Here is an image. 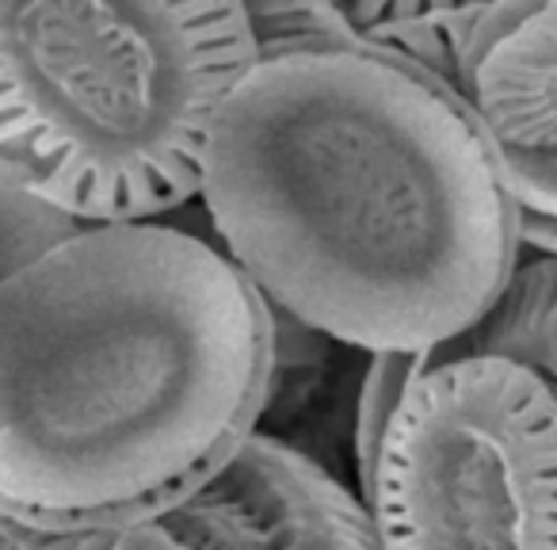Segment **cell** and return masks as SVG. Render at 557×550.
Segmentation results:
<instances>
[{"label": "cell", "instance_id": "cell-1", "mask_svg": "<svg viewBox=\"0 0 557 550\" xmlns=\"http://www.w3.org/2000/svg\"><path fill=\"white\" fill-rule=\"evenodd\" d=\"M199 203L278 318L367 356L455 344L527 253L462 96L359 42L256 58L210 119Z\"/></svg>", "mask_w": 557, "mask_h": 550}, {"label": "cell", "instance_id": "cell-3", "mask_svg": "<svg viewBox=\"0 0 557 550\" xmlns=\"http://www.w3.org/2000/svg\"><path fill=\"white\" fill-rule=\"evenodd\" d=\"M256 58L240 0H0V164L81 225L161 222Z\"/></svg>", "mask_w": 557, "mask_h": 550}, {"label": "cell", "instance_id": "cell-11", "mask_svg": "<svg viewBox=\"0 0 557 550\" xmlns=\"http://www.w3.org/2000/svg\"><path fill=\"white\" fill-rule=\"evenodd\" d=\"M412 371V356H371V371L359 390V417H356V463L359 478L371 470L379 440L394 417L397 402L405 394V382Z\"/></svg>", "mask_w": 557, "mask_h": 550}, {"label": "cell", "instance_id": "cell-4", "mask_svg": "<svg viewBox=\"0 0 557 550\" xmlns=\"http://www.w3.org/2000/svg\"><path fill=\"white\" fill-rule=\"evenodd\" d=\"M359 497L379 550H557V398L500 356H412Z\"/></svg>", "mask_w": 557, "mask_h": 550}, {"label": "cell", "instance_id": "cell-2", "mask_svg": "<svg viewBox=\"0 0 557 550\" xmlns=\"http://www.w3.org/2000/svg\"><path fill=\"white\" fill-rule=\"evenodd\" d=\"M275 390V310L214 241L81 225L0 283V520L119 531L184 501Z\"/></svg>", "mask_w": 557, "mask_h": 550}, {"label": "cell", "instance_id": "cell-9", "mask_svg": "<svg viewBox=\"0 0 557 550\" xmlns=\"http://www.w3.org/2000/svg\"><path fill=\"white\" fill-rule=\"evenodd\" d=\"M81 222L58 215L42 199H35L4 164H0V283L20 268L54 248L58 241L73 237Z\"/></svg>", "mask_w": 557, "mask_h": 550}, {"label": "cell", "instance_id": "cell-13", "mask_svg": "<svg viewBox=\"0 0 557 550\" xmlns=\"http://www.w3.org/2000/svg\"><path fill=\"white\" fill-rule=\"evenodd\" d=\"M519 233H523V248H531V253H554L557 256V225L519 222Z\"/></svg>", "mask_w": 557, "mask_h": 550}, {"label": "cell", "instance_id": "cell-14", "mask_svg": "<svg viewBox=\"0 0 557 550\" xmlns=\"http://www.w3.org/2000/svg\"><path fill=\"white\" fill-rule=\"evenodd\" d=\"M0 550H35L32 535L12 527L9 520H0Z\"/></svg>", "mask_w": 557, "mask_h": 550}, {"label": "cell", "instance_id": "cell-10", "mask_svg": "<svg viewBox=\"0 0 557 550\" xmlns=\"http://www.w3.org/2000/svg\"><path fill=\"white\" fill-rule=\"evenodd\" d=\"M245 12L260 54H268V50L356 42L336 0H318V4H245Z\"/></svg>", "mask_w": 557, "mask_h": 550}, {"label": "cell", "instance_id": "cell-8", "mask_svg": "<svg viewBox=\"0 0 557 550\" xmlns=\"http://www.w3.org/2000/svg\"><path fill=\"white\" fill-rule=\"evenodd\" d=\"M341 4V0H336ZM485 4H424V0H356L341 4L359 47L389 54L458 93L462 54Z\"/></svg>", "mask_w": 557, "mask_h": 550}, {"label": "cell", "instance_id": "cell-12", "mask_svg": "<svg viewBox=\"0 0 557 550\" xmlns=\"http://www.w3.org/2000/svg\"><path fill=\"white\" fill-rule=\"evenodd\" d=\"M519 222L557 225V154H500Z\"/></svg>", "mask_w": 557, "mask_h": 550}, {"label": "cell", "instance_id": "cell-5", "mask_svg": "<svg viewBox=\"0 0 557 550\" xmlns=\"http://www.w3.org/2000/svg\"><path fill=\"white\" fill-rule=\"evenodd\" d=\"M35 550H379L356 489L256 428L184 501L119 531L32 535Z\"/></svg>", "mask_w": 557, "mask_h": 550}, {"label": "cell", "instance_id": "cell-6", "mask_svg": "<svg viewBox=\"0 0 557 550\" xmlns=\"http://www.w3.org/2000/svg\"><path fill=\"white\" fill-rule=\"evenodd\" d=\"M458 96L500 154H557V4L488 0Z\"/></svg>", "mask_w": 557, "mask_h": 550}, {"label": "cell", "instance_id": "cell-7", "mask_svg": "<svg viewBox=\"0 0 557 550\" xmlns=\"http://www.w3.org/2000/svg\"><path fill=\"white\" fill-rule=\"evenodd\" d=\"M432 356L511 359L557 398V256H523L493 310L470 333Z\"/></svg>", "mask_w": 557, "mask_h": 550}]
</instances>
